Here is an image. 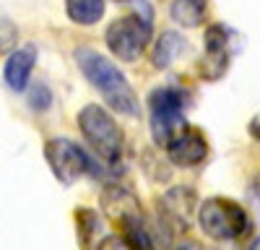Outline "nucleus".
<instances>
[{
  "label": "nucleus",
  "mask_w": 260,
  "mask_h": 250,
  "mask_svg": "<svg viewBox=\"0 0 260 250\" xmlns=\"http://www.w3.org/2000/svg\"><path fill=\"white\" fill-rule=\"evenodd\" d=\"M73 60H76L78 71L83 73V78L91 83V89L99 91V97L107 102L110 110L127 115V117L141 115V99H138L136 89L130 86L127 76L110 57H104L102 52H96L91 47H76Z\"/></svg>",
  "instance_id": "f257e3e1"
},
{
  "label": "nucleus",
  "mask_w": 260,
  "mask_h": 250,
  "mask_svg": "<svg viewBox=\"0 0 260 250\" xmlns=\"http://www.w3.org/2000/svg\"><path fill=\"white\" fill-rule=\"evenodd\" d=\"M76 122H78V131H81L83 141L96 151V157L102 162H107L110 167L122 162L125 133L110 110L102 107V104H86L76 115Z\"/></svg>",
  "instance_id": "f03ea898"
},
{
  "label": "nucleus",
  "mask_w": 260,
  "mask_h": 250,
  "mask_svg": "<svg viewBox=\"0 0 260 250\" xmlns=\"http://www.w3.org/2000/svg\"><path fill=\"white\" fill-rule=\"evenodd\" d=\"M195 219H198L201 232L213 242H234L250 232V214L245 211V206L224 196L201 201Z\"/></svg>",
  "instance_id": "7ed1b4c3"
},
{
  "label": "nucleus",
  "mask_w": 260,
  "mask_h": 250,
  "mask_svg": "<svg viewBox=\"0 0 260 250\" xmlns=\"http://www.w3.org/2000/svg\"><path fill=\"white\" fill-rule=\"evenodd\" d=\"M187 91L180 86H159L148 94V125L156 146H167L175 138V133H180L187 125Z\"/></svg>",
  "instance_id": "20e7f679"
},
{
  "label": "nucleus",
  "mask_w": 260,
  "mask_h": 250,
  "mask_svg": "<svg viewBox=\"0 0 260 250\" xmlns=\"http://www.w3.org/2000/svg\"><path fill=\"white\" fill-rule=\"evenodd\" d=\"M151 18L148 16H141V13H127V16H120L115 18L110 26L104 32V42L110 52L117 57V60H125V63H133L143 55V50L148 47L151 42Z\"/></svg>",
  "instance_id": "39448f33"
},
{
  "label": "nucleus",
  "mask_w": 260,
  "mask_h": 250,
  "mask_svg": "<svg viewBox=\"0 0 260 250\" xmlns=\"http://www.w3.org/2000/svg\"><path fill=\"white\" fill-rule=\"evenodd\" d=\"M45 159L50 164L52 175L62 185H76L78 180L96 172L94 159L71 138H50L45 143Z\"/></svg>",
  "instance_id": "423d86ee"
},
{
  "label": "nucleus",
  "mask_w": 260,
  "mask_h": 250,
  "mask_svg": "<svg viewBox=\"0 0 260 250\" xmlns=\"http://www.w3.org/2000/svg\"><path fill=\"white\" fill-rule=\"evenodd\" d=\"M198 193L190 185H172L159 198V219L167 224V229H185L192 224L195 211H198Z\"/></svg>",
  "instance_id": "0eeeda50"
},
{
  "label": "nucleus",
  "mask_w": 260,
  "mask_h": 250,
  "mask_svg": "<svg viewBox=\"0 0 260 250\" xmlns=\"http://www.w3.org/2000/svg\"><path fill=\"white\" fill-rule=\"evenodd\" d=\"M164 149H167V157H169L172 164L187 170V167H198V164L206 162L208 138H206L203 131L192 128V125H185L180 133H175V138H172Z\"/></svg>",
  "instance_id": "6e6552de"
},
{
  "label": "nucleus",
  "mask_w": 260,
  "mask_h": 250,
  "mask_svg": "<svg viewBox=\"0 0 260 250\" xmlns=\"http://www.w3.org/2000/svg\"><path fill=\"white\" fill-rule=\"evenodd\" d=\"M102 208H104V214L110 216L120 229L127 227V224H133V222L146 219L143 208H141V201L136 198V193H130L125 185H117V182L104 185V191H102Z\"/></svg>",
  "instance_id": "1a4fd4ad"
},
{
  "label": "nucleus",
  "mask_w": 260,
  "mask_h": 250,
  "mask_svg": "<svg viewBox=\"0 0 260 250\" xmlns=\"http://www.w3.org/2000/svg\"><path fill=\"white\" fill-rule=\"evenodd\" d=\"M203 45H206V55L201 60V76L208 81H219L229 68V32L221 24L206 26Z\"/></svg>",
  "instance_id": "9d476101"
},
{
  "label": "nucleus",
  "mask_w": 260,
  "mask_h": 250,
  "mask_svg": "<svg viewBox=\"0 0 260 250\" xmlns=\"http://www.w3.org/2000/svg\"><path fill=\"white\" fill-rule=\"evenodd\" d=\"M34 66H37V50L34 47H13L8 52V60L3 66V78H6V86L16 94H21L29 81H31V73H34Z\"/></svg>",
  "instance_id": "9b49d317"
},
{
  "label": "nucleus",
  "mask_w": 260,
  "mask_h": 250,
  "mask_svg": "<svg viewBox=\"0 0 260 250\" xmlns=\"http://www.w3.org/2000/svg\"><path fill=\"white\" fill-rule=\"evenodd\" d=\"M185 50V39L177 32H161V37L154 42V50H151V63L154 68H169Z\"/></svg>",
  "instance_id": "f8f14e48"
},
{
  "label": "nucleus",
  "mask_w": 260,
  "mask_h": 250,
  "mask_svg": "<svg viewBox=\"0 0 260 250\" xmlns=\"http://www.w3.org/2000/svg\"><path fill=\"white\" fill-rule=\"evenodd\" d=\"M206 0H172L169 6V16L175 24H180L182 29H198L203 26V18H206Z\"/></svg>",
  "instance_id": "ddd939ff"
},
{
  "label": "nucleus",
  "mask_w": 260,
  "mask_h": 250,
  "mask_svg": "<svg viewBox=\"0 0 260 250\" xmlns=\"http://www.w3.org/2000/svg\"><path fill=\"white\" fill-rule=\"evenodd\" d=\"M107 3L104 0H65V13L78 26H94L104 16Z\"/></svg>",
  "instance_id": "4468645a"
},
{
  "label": "nucleus",
  "mask_w": 260,
  "mask_h": 250,
  "mask_svg": "<svg viewBox=\"0 0 260 250\" xmlns=\"http://www.w3.org/2000/svg\"><path fill=\"white\" fill-rule=\"evenodd\" d=\"M76 235L81 245H94L96 235H99V214L94 208H78L76 211Z\"/></svg>",
  "instance_id": "2eb2a0df"
},
{
  "label": "nucleus",
  "mask_w": 260,
  "mask_h": 250,
  "mask_svg": "<svg viewBox=\"0 0 260 250\" xmlns=\"http://www.w3.org/2000/svg\"><path fill=\"white\" fill-rule=\"evenodd\" d=\"M24 91H29V107L34 112H45L52 107V91L45 81H34V83L29 81V86Z\"/></svg>",
  "instance_id": "dca6fc26"
},
{
  "label": "nucleus",
  "mask_w": 260,
  "mask_h": 250,
  "mask_svg": "<svg viewBox=\"0 0 260 250\" xmlns=\"http://www.w3.org/2000/svg\"><path fill=\"white\" fill-rule=\"evenodd\" d=\"M18 45V26L8 18V13L0 11V52H11Z\"/></svg>",
  "instance_id": "f3484780"
},
{
  "label": "nucleus",
  "mask_w": 260,
  "mask_h": 250,
  "mask_svg": "<svg viewBox=\"0 0 260 250\" xmlns=\"http://www.w3.org/2000/svg\"><path fill=\"white\" fill-rule=\"evenodd\" d=\"M99 247H127V242H125V240H122V235L117 232V235H112V237L99 240Z\"/></svg>",
  "instance_id": "a211bd4d"
},
{
  "label": "nucleus",
  "mask_w": 260,
  "mask_h": 250,
  "mask_svg": "<svg viewBox=\"0 0 260 250\" xmlns=\"http://www.w3.org/2000/svg\"><path fill=\"white\" fill-rule=\"evenodd\" d=\"M247 131H250V136L260 143V115H255L252 120H250V125H247Z\"/></svg>",
  "instance_id": "6ab92c4d"
},
{
  "label": "nucleus",
  "mask_w": 260,
  "mask_h": 250,
  "mask_svg": "<svg viewBox=\"0 0 260 250\" xmlns=\"http://www.w3.org/2000/svg\"><path fill=\"white\" fill-rule=\"evenodd\" d=\"M247 247H250V250H260V237H255V240H252Z\"/></svg>",
  "instance_id": "aec40b11"
},
{
  "label": "nucleus",
  "mask_w": 260,
  "mask_h": 250,
  "mask_svg": "<svg viewBox=\"0 0 260 250\" xmlns=\"http://www.w3.org/2000/svg\"><path fill=\"white\" fill-rule=\"evenodd\" d=\"M115 3H127V0H115Z\"/></svg>",
  "instance_id": "412c9836"
}]
</instances>
